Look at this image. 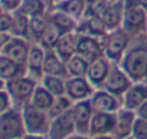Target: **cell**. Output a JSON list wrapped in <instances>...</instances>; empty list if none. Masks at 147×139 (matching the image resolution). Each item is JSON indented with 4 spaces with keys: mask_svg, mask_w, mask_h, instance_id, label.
<instances>
[{
    "mask_svg": "<svg viewBox=\"0 0 147 139\" xmlns=\"http://www.w3.org/2000/svg\"><path fill=\"white\" fill-rule=\"evenodd\" d=\"M118 65L133 83L147 84V33L133 38Z\"/></svg>",
    "mask_w": 147,
    "mask_h": 139,
    "instance_id": "obj_1",
    "label": "cell"
},
{
    "mask_svg": "<svg viewBox=\"0 0 147 139\" xmlns=\"http://www.w3.org/2000/svg\"><path fill=\"white\" fill-rule=\"evenodd\" d=\"M95 89L88 81L87 77H68L66 78V87H65V96L72 103L90 100L94 94Z\"/></svg>",
    "mask_w": 147,
    "mask_h": 139,
    "instance_id": "obj_8",
    "label": "cell"
},
{
    "mask_svg": "<svg viewBox=\"0 0 147 139\" xmlns=\"http://www.w3.org/2000/svg\"><path fill=\"white\" fill-rule=\"evenodd\" d=\"M45 52L46 49H43L39 44H32L29 54H28V59H26V74L33 77L35 80L40 81L43 77V62H45Z\"/></svg>",
    "mask_w": 147,
    "mask_h": 139,
    "instance_id": "obj_14",
    "label": "cell"
},
{
    "mask_svg": "<svg viewBox=\"0 0 147 139\" xmlns=\"http://www.w3.org/2000/svg\"><path fill=\"white\" fill-rule=\"evenodd\" d=\"M74 133H77V127H75V123H74V119L71 114V109H69L65 113L51 119V125H49V130L46 136L49 139H66Z\"/></svg>",
    "mask_w": 147,
    "mask_h": 139,
    "instance_id": "obj_9",
    "label": "cell"
},
{
    "mask_svg": "<svg viewBox=\"0 0 147 139\" xmlns=\"http://www.w3.org/2000/svg\"><path fill=\"white\" fill-rule=\"evenodd\" d=\"M61 35H62V32L53 25V23H48V28L45 29V32H43V35L40 36V39H39V45L43 48V49H53L55 48V45H56V42H58V39L61 38Z\"/></svg>",
    "mask_w": 147,
    "mask_h": 139,
    "instance_id": "obj_32",
    "label": "cell"
},
{
    "mask_svg": "<svg viewBox=\"0 0 147 139\" xmlns=\"http://www.w3.org/2000/svg\"><path fill=\"white\" fill-rule=\"evenodd\" d=\"M13 106V102H12V97L9 96L7 90L3 89V90H0V114H3L5 112L10 110Z\"/></svg>",
    "mask_w": 147,
    "mask_h": 139,
    "instance_id": "obj_36",
    "label": "cell"
},
{
    "mask_svg": "<svg viewBox=\"0 0 147 139\" xmlns=\"http://www.w3.org/2000/svg\"><path fill=\"white\" fill-rule=\"evenodd\" d=\"M85 7H87V2L85 0H59V2L53 3L51 10H59L63 12L66 15H69L71 18H74L75 20H81L84 19L85 15Z\"/></svg>",
    "mask_w": 147,
    "mask_h": 139,
    "instance_id": "obj_22",
    "label": "cell"
},
{
    "mask_svg": "<svg viewBox=\"0 0 147 139\" xmlns=\"http://www.w3.org/2000/svg\"><path fill=\"white\" fill-rule=\"evenodd\" d=\"M30 45L32 44H29V41L25 39V38L12 36L10 41L5 45V48L2 49V52H0V54L6 55L7 58L13 59L18 64L25 65L26 64V59H28V54H29Z\"/></svg>",
    "mask_w": 147,
    "mask_h": 139,
    "instance_id": "obj_16",
    "label": "cell"
},
{
    "mask_svg": "<svg viewBox=\"0 0 147 139\" xmlns=\"http://www.w3.org/2000/svg\"><path fill=\"white\" fill-rule=\"evenodd\" d=\"M136 2H137V3H138L146 12H147V0H136Z\"/></svg>",
    "mask_w": 147,
    "mask_h": 139,
    "instance_id": "obj_44",
    "label": "cell"
},
{
    "mask_svg": "<svg viewBox=\"0 0 147 139\" xmlns=\"http://www.w3.org/2000/svg\"><path fill=\"white\" fill-rule=\"evenodd\" d=\"M51 10V5L48 0H23L20 9L16 13L25 15L26 18H35L40 15H46Z\"/></svg>",
    "mask_w": 147,
    "mask_h": 139,
    "instance_id": "obj_25",
    "label": "cell"
},
{
    "mask_svg": "<svg viewBox=\"0 0 147 139\" xmlns=\"http://www.w3.org/2000/svg\"><path fill=\"white\" fill-rule=\"evenodd\" d=\"M123 15H124V0H123V2L110 3L107 6V9L104 10V13L101 15L100 19L102 20V23L105 25V28L110 32V31L121 28Z\"/></svg>",
    "mask_w": 147,
    "mask_h": 139,
    "instance_id": "obj_21",
    "label": "cell"
},
{
    "mask_svg": "<svg viewBox=\"0 0 147 139\" xmlns=\"http://www.w3.org/2000/svg\"><path fill=\"white\" fill-rule=\"evenodd\" d=\"M26 74V67L22 64L15 62L13 59L7 58L6 55L0 54V77L6 83L10 80H15L20 76Z\"/></svg>",
    "mask_w": 147,
    "mask_h": 139,
    "instance_id": "obj_24",
    "label": "cell"
},
{
    "mask_svg": "<svg viewBox=\"0 0 147 139\" xmlns=\"http://www.w3.org/2000/svg\"><path fill=\"white\" fill-rule=\"evenodd\" d=\"M12 22H13V13H7L3 12L0 15V32H10L12 28Z\"/></svg>",
    "mask_w": 147,
    "mask_h": 139,
    "instance_id": "obj_38",
    "label": "cell"
},
{
    "mask_svg": "<svg viewBox=\"0 0 147 139\" xmlns=\"http://www.w3.org/2000/svg\"><path fill=\"white\" fill-rule=\"evenodd\" d=\"M56 2H59V0H51V5H53V3H56ZM52 7V6H51Z\"/></svg>",
    "mask_w": 147,
    "mask_h": 139,
    "instance_id": "obj_47",
    "label": "cell"
},
{
    "mask_svg": "<svg viewBox=\"0 0 147 139\" xmlns=\"http://www.w3.org/2000/svg\"><path fill=\"white\" fill-rule=\"evenodd\" d=\"M49 23V16L46 15H40V16H35L29 19V38H32L35 41V44L39 42L40 36L43 35L45 29L48 28Z\"/></svg>",
    "mask_w": 147,
    "mask_h": 139,
    "instance_id": "obj_30",
    "label": "cell"
},
{
    "mask_svg": "<svg viewBox=\"0 0 147 139\" xmlns=\"http://www.w3.org/2000/svg\"><path fill=\"white\" fill-rule=\"evenodd\" d=\"M87 3H92V2H95V0H85Z\"/></svg>",
    "mask_w": 147,
    "mask_h": 139,
    "instance_id": "obj_48",
    "label": "cell"
},
{
    "mask_svg": "<svg viewBox=\"0 0 147 139\" xmlns=\"http://www.w3.org/2000/svg\"><path fill=\"white\" fill-rule=\"evenodd\" d=\"M20 110H22L26 135H48L49 125H51V116L48 112L40 110L32 106L30 103L23 106Z\"/></svg>",
    "mask_w": 147,
    "mask_h": 139,
    "instance_id": "obj_5",
    "label": "cell"
},
{
    "mask_svg": "<svg viewBox=\"0 0 147 139\" xmlns=\"http://www.w3.org/2000/svg\"><path fill=\"white\" fill-rule=\"evenodd\" d=\"M121 29L131 38L147 33V12L136 0H124V15Z\"/></svg>",
    "mask_w": 147,
    "mask_h": 139,
    "instance_id": "obj_2",
    "label": "cell"
},
{
    "mask_svg": "<svg viewBox=\"0 0 147 139\" xmlns=\"http://www.w3.org/2000/svg\"><path fill=\"white\" fill-rule=\"evenodd\" d=\"M66 139H90V136L88 135H82V133H74V135H71Z\"/></svg>",
    "mask_w": 147,
    "mask_h": 139,
    "instance_id": "obj_41",
    "label": "cell"
},
{
    "mask_svg": "<svg viewBox=\"0 0 147 139\" xmlns=\"http://www.w3.org/2000/svg\"><path fill=\"white\" fill-rule=\"evenodd\" d=\"M75 33L104 39L108 33V29L105 28V25L102 23L100 18H84L78 22L75 28Z\"/></svg>",
    "mask_w": 147,
    "mask_h": 139,
    "instance_id": "obj_20",
    "label": "cell"
},
{
    "mask_svg": "<svg viewBox=\"0 0 147 139\" xmlns=\"http://www.w3.org/2000/svg\"><path fill=\"white\" fill-rule=\"evenodd\" d=\"M125 139H133V138H131V136H130V138H125Z\"/></svg>",
    "mask_w": 147,
    "mask_h": 139,
    "instance_id": "obj_50",
    "label": "cell"
},
{
    "mask_svg": "<svg viewBox=\"0 0 147 139\" xmlns=\"http://www.w3.org/2000/svg\"><path fill=\"white\" fill-rule=\"evenodd\" d=\"M23 139H49L46 135H26Z\"/></svg>",
    "mask_w": 147,
    "mask_h": 139,
    "instance_id": "obj_42",
    "label": "cell"
},
{
    "mask_svg": "<svg viewBox=\"0 0 147 139\" xmlns=\"http://www.w3.org/2000/svg\"><path fill=\"white\" fill-rule=\"evenodd\" d=\"M43 76H55V77H61V78H68L66 62L53 49H48L45 52Z\"/></svg>",
    "mask_w": 147,
    "mask_h": 139,
    "instance_id": "obj_19",
    "label": "cell"
},
{
    "mask_svg": "<svg viewBox=\"0 0 147 139\" xmlns=\"http://www.w3.org/2000/svg\"><path fill=\"white\" fill-rule=\"evenodd\" d=\"M77 54L90 62L102 57L104 55V39L87 36V35H78Z\"/></svg>",
    "mask_w": 147,
    "mask_h": 139,
    "instance_id": "obj_11",
    "label": "cell"
},
{
    "mask_svg": "<svg viewBox=\"0 0 147 139\" xmlns=\"http://www.w3.org/2000/svg\"><path fill=\"white\" fill-rule=\"evenodd\" d=\"M115 126V113H104L94 112L90 123L88 136H101V135H113Z\"/></svg>",
    "mask_w": 147,
    "mask_h": 139,
    "instance_id": "obj_15",
    "label": "cell"
},
{
    "mask_svg": "<svg viewBox=\"0 0 147 139\" xmlns=\"http://www.w3.org/2000/svg\"><path fill=\"white\" fill-rule=\"evenodd\" d=\"M90 139H115L113 135H101V136H90Z\"/></svg>",
    "mask_w": 147,
    "mask_h": 139,
    "instance_id": "obj_43",
    "label": "cell"
},
{
    "mask_svg": "<svg viewBox=\"0 0 147 139\" xmlns=\"http://www.w3.org/2000/svg\"><path fill=\"white\" fill-rule=\"evenodd\" d=\"M90 103L94 112H104V113H117L123 107L121 100L104 89H97L91 96Z\"/></svg>",
    "mask_w": 147,
    "mask_h": 139,
    "instance_id": "obj_13",
    "label": "cell"
},
{
    "mask_svg": "<svg viewBox=\"0 0 147 139\" xmlns=\"http://www.w3.org/2000/svg\"><path fill=\"white\" fill-rule=\"evenodd\" d=\"M72 104H74V103L68 99V96H61V97H56V100H55V103H53L52 109H51L48 113H49V116H51V119H52V117L59 116V114L65 113L66 110H69V109L72 107Z\"/></svg>",
    "mask_w": 147,
    "mask_h": 139,
    "instance_id": "obj_34",
    "label": "cell"
},
{
    "mask_svg": "<svg viewBox=\"0 0 147 139\" xmlns=\"http://www.w3.org/2000/svg\"><path fill=\"white\" fill-rule=\"evenodd\" d=\"M136 117H137L136 112L121 107V109L115 113V126H114L113 136H114L115 139L130 138Z\"/></svg>",
    "mask_w": 147,
    "mask_h": 139,
    "instance_id": "obj_17",
    "label": "cell"
},
{
    "mask_svg": "<svg viewBox=\"0 0 147 139\" xmlns=\"http://www.w3.org/2000/svg\"><path fill=\"white\" fill-rule=\"evenodd\" d=\"M111 67H113V62L105 55H102V57H100V58H97V59L90 62L88 71H87L85 77L94 86L95 90L97 89H102V86H104V83H105V80H107V77L110 74Z\"/></svg>",
    "mask_w": 147,
    "mask_h": 139,
    "instance_id": "obj_10",
    "label": "cell"
},
{
    "mask_svg": "<svg viewBox=\"0 0 147 139\" xmlns=\"http://www.w3.org/2000/svg\"><path fill=\"white\" fill-rule=\"evenodd\" d=\"M110 3H115V2H123V0H108Z\"/></svg>",
    "mask_w": 147,
    "mask_h": 139,
    "instance_id": "obj_46",
    "label": "cell"
},
{
    "mask_svg": "<svg viewBox=\"0 0 147 139\" xmlns=\"http://www.w3.org/2000/svg\"><path fill=\"white\" fill-rule=\"evenodd\" d=\"M48 2H49V5H51V0H48ZM51 6H52V5H51Z\"/></svg>",
    "mask_w": 147,
    "mask_h": 139,
    "instance_id": "obj_51",
    "label": "cell"
},
{
    "mask_svg": "<svg viewBox=\"0 0 147 139\" xmlns=\"http://www.w3.org/2000/svg\"><path fill=\"white\" fill-rule=\"evenodd\" d=\"M48 16H49V22L53 23L62 33L75 32V28H77V25H78V20H75L74 18H71L69 15L52 9V10L48 12Z\"/></svg>",
    "mask_w": 147,
    "mask_h": 139,
    "instance_id": "obj_26",
    "label": "cell"
},
{
    "mask_svg": "<svg viewBox=\"0 0 147 139\" xmlns=\"http://www.w3.org/2000/svg\"><path fill=\"white\" fill-rule=\"evenodd\" d=\"M131 84H133V81L124 73V70L118 64H113V67L110 70V74H108L102 89L107 90L108 93H111L113 96H115L117 99H120L123 103V97Z\"/></svg>",
    "mask_w": 147,
    "mask_h": 139,
    "instance_id": "obj_7",
    "label": "cell"
},
{
    "mask_svg": "<svg viewBox=\"0 0 147 139\" xmlns=\"http://www.w3.org/2000/svg\"><path fill=\"white\" fill-rule=\"evenodd\" d=\"M3 89H6V81L0 77V90H3Z\"/></svg>",
    "mask_w": 147,
    "mask_h": 139,
    "instance_id": "obj_45",
    "label": "cell"
},
{
    "mask_svg": "<svg viewBox=\"0 0 147 139\" xmlns=\"http://www.w3.org/2000/svg\"><path fill=\"white\" fill-rule=\"evenodd\" d=\"M38 84H39V81L35 80L33 77L28 76V74L7 81L6 83V90H7L9 96L12 97L13 106L18 107V109H22L23 106L29 104L30 99H32V94H33Z\"/></svg>",
    "mask_w": 147,
    "mask_h": 139,
    "instance_id": "obj_3",
    "label": "cell"
},
{
    "mask_svg": "<svg viewBox=\"0 0 147 139\" xmlns=\"http://www.w3.org/2000/svg\"><path fill=\"white\" fill-rule=\"evenodd\" d=\"M136 114L141 119H146L147 120V102H144L137 110H136Z\"/></svg>",
    "mask_w": 147,
    "mask_h": 139,
    "instance_id": "obj_40",
    "label": "cell"
},
{
    "mask_svg": "<svg viewBox=\"0 0 147 139\" xmlns=\"http://www.w3.org/2000/svg\"><path fill=\"white\" fill-rule=\"evenodd\" d=\"M71 114H72L74 123H75V127H77V133L88 135L91 117L94 114V109H92L90 100L74 103L71 107Z\"/></svg>",
    "mask_w": 147,
    "mask_h": 139,
    "instance_id": "obj_12",
    "label": "cell"
},
{
    "mask_svg": "<svg viewBox=\"0 0 147 139\" xmlns=\"http://www.w3.org/2000/svg\"><path fill=\"white\" fill-rule=\"evenodd\" d=\"M25 136L26 129L20 109L12 107L0 114V139H23Z\"/></svg>",
    "mask_w": 147,
    "mask_h": 139,
    "instance_id": "obj_6",
    "label": "cell"
},
{
    "mask_svg": "<svg viewBox=\"0 0 147 139\" xmlns=\"http://www.w3.org/2000/svg\"><path fill=\"white\" fill-rule=\"evenodd\" d=\"M23 3V0H0V6H2L3 12L7 13H16Z\"/></svg>",
    "mask_w": 147,
    "mask_h": 139,
    "instance_id": "obj_37",
    "label": "cell"
},
{
    "mask_svg": "<svg viewBox=\"0 0 147 139\" xmlns=\"http://www.w3.org/2000/svg\"><path fill=\"white\" fill-rule=\"evenodd\" d=\"M77 39H78V35L75 32L62 33L61 38L58 39L53 51L66 62L72 55L77 54Z\"/></svg>",
    "mask_w": 147,
    "mask_h": 139,
    "instance_id": "obj_23",
    "label": "cell"
},
{
    "mask_svg": "<svg viewBox=\"0 0 147 139\" xmlns=\"http://www.w3.org/2000/svg\"><path fill=\"white\" fill-rule=\"evenodd\" d=\"M131 138L133 139H147V120L141 117H136L133 130H131Z\"/></svg>",
    "mask_w": 147,
    "mask_h": 139,
    "instance_id": "obj_35",
    "label": "cell"
},
{
    "mask_svg": "<svg viewBox=\"0 0 147 139\" xmlns=\"http://www.w3.org/2000/svg\"><path fill=\"white\" fill-rule=\"evenodd\" d=\"M12 35L7 33V32H0V52H2V49L5 48V45L10 41Z\"/></svg>",
    "mask_w": 147,
    "mask_h": 139,
    "instance_id": "obj_39",
    "label": "cell"
},
{
    "mask_svg": "<svg viewBox=\"0 0 147 139\" xmlns=\"http://www.w3.org/2000/svg\"><path fill=\"white\" fill-rule=\"evenodd\" d=\"M3 13V9H2V6H0V15H2Z\"/></svg>",
    "mask_w": 147,
    "mask_h": 139,
    "instance_id": "obj_49",
    "label": "cell"
},
{
    "mask_svg": "<svg viewBox=\"0 0 147 139\" xmlns=\"http://www.w3.org/2000/svg\"><path fill=\"white\" fill-rule=\"evenodd\" d=\"M90 61L82 58L81 55L75 54L66 61V68H68V77H85L88 71Z\"/></svg>",
    "mask_w": 147,
    "mask_h": 139,
    "instance_id": "obj_28",
    "label": "cell"
},
{
    "mask_svg": "<svg viewBox=\"0 0 147 139\" xmlns=\"http://www.w3.org/2000/svg\"><path fill=\"white\" fill-rule=\"evenodd\" d=\"M56 97L53 94H51L40 83L36 86L33 94H32V99H30V104L40 109V110H45V112H49L55 103Z\"/></svg>",
    "mask_w": 147,
    "mask_h": 139,
    "instance_id": "obj_27",
    "label": "cell"
},
{
    "mask_svg": "<svg viewBox=\"0 0 147 139\" xmlns=\"http://www.w3.org/2000/svg\"><path fill=\"white\" fill-rule=\"evenodd\" d=\"M12 36L16 38H29V18L20 13H13V22L9 32Z\"/></svg>",
    "mask_w": 147,
    "mask_h": 139,
    "instance_id": "obj_31",
    "label": "cell"
},
{
    "mask_svg": "<svg viewBox=\"0 0 147 139\" xmlns=\"http://www.w3.org/2000/svg\"><path fill=\"white\" fill-rule=\"evenodd\" d=\"M131 41H133V38L121 28L110 31L107 33V36L104 38V55L113 64H120V61L124 57L125 51L128 49Z\"/></svg>",
    "mask_w": 147,
    "mask_h": 139,
    "instance_id": "obj_4",
    "label": "cell"
},
{
    "mask_svg": "<svg viewBox=\"0 0 147 139\" xmlns=\"http://www.w3.org/2000/svg\"><path fill=\"white\" fill-rule=\"evenodd\" d=\"M144 102H147V84L133 83L123 97V107L136 112Z\"/></svg>",
    "mask_w": 147,
    "mask_h": 139,
    "instance_id": "obj_18",
    "label": "cell"
},
{
    "mask_svg": "<svg viewBox=\"0 0 147 139\" xmlns=\"http://www.w3.org/2000/svg\"><path fill=\"white\" fill-rule=\"evenodd\" d=\"M39 83H40L51 94H53L55 97L65 96L66 78H61V77H55V76H43Z\"/></svg>",
    "mask_w": 147,
    "mask_h": 139,
    "instance_id": "obj_29",
    "label": "cell"
},
{
    "mask_svg": "<svg viewBox=\"0 0 147 139\" xmlns=\"http://www.w3.org/2000/svg\"><path fill=\"white\" fill-rule=\"evenodd\" d=\"M108 5H110L108 0H95L92 3H87L84 18H101Z\"/></svg>",
    "mask_w": 147,
    "mask_h": 139,
    "instance_id": "obj_33",
    "label": "cell"
}]
</instances>
